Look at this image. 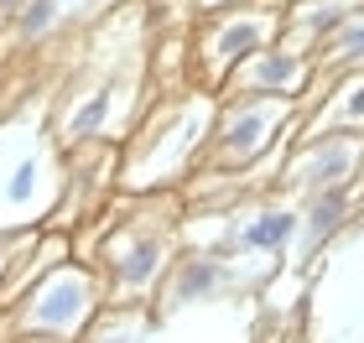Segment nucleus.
<instances>
[{
    "label": "nucleus",
    "instance_id": "3",
    "mask_svg": "<svg viewBox=\"0 0 364 343\" xmlns=\"http://www.w3.org/2000/svg\"><path fill=\"white\" fill-rule=\"evenodd\" d=\"M99 312H105V291H99L94 266H84V260H58L6 307L11 338H47V343H78Z\"/></svg>",
    "mask_w": 364,
    "mask_h": 343
},
{
    "label": "nucleus",
    "instance_id": "14",
    "mask_svg": "<svg viewBox=\"0 0 364 343\" xmlns=\"http://www.w3.org/2000/svg\"><path fill=\"white\" fill-rule=\"evenodd\" d=\"M151 328H156V312L146 302L141 307H105L78 343H146Z\"/></svg>",
    "mask_w": 364,
    "mask_h": 343
},
{
    "label": "nucleus",
    "instance_id": "15",
    "mask_svg": "<svg viewBox=\"0 0 364 343\" xmlns=\"http://www.w3.org/2000/svg\"><path fill=\"white\" fill-rule=\"evenodd\" d=\"M37 250V234L26 229H0V307H11L26 291V266L21 260Z\"/></svg>",
    "mask_w": 364,
    "mask_h": 343
},
{
    "label": "nucleus",
    "instance_id": "4",
    "mask_svg": "<svg viewBox=\"0 0 364 343\" xmlns=\"http://www.w3.org/2000/svg\"><path fill=\"white\" fill-rule=\"evenodd\" d=\"M296 99H219L203 151V177L219 172H245L276 146V136L296 130Z\"/></svg>",
    "mask_w": 364,
    "mask_h": 343
},
{
    "label": "nucleus",
    "instance_id": "13",
    "mask_svg": "<svg viewBox=\"0 0 364 343\" xmlns=\"http://www.w3.org/2000/svg\"><path fill=\"white\" fill-rule=\"evenodd\" d=\"M359 11H364V0H307V6L281 16V31H291V37H302V42H328V37H338ZM302 42H296V53H307Z\"/></svg>",
    "mask_w": 364,
    "mask_h": 343
},
{
    "label": "nucleus",
    "instance_id": "8",
    "mask_svg": "<svg viewBox=\"0 0 364 343\" xmlns=\"http://www.w3.org/2000/svg\"><path fill=\"white\" fill-rule=\"evenodd\" d=\"M318 73L307 53H296L291 42H271L266 53H255L250 62H240L224 78V99H296V89Z\"/></svg>",
    "mask_w": 364,
    "mask_h": 343
},
{
    "label": "nucleus",
    "instance_id": "16",
    "mask_svg": "<svg viewBox=\"0 0 364 343\" xmlns=\"http://www.w3.org/2000/svg\"><path fill=\"white\" fill-rule=\"evenodd\" d=\"M318 62H323V68H349V73L364 68V11L338 31V37H328V42H323V53L312 58V68H318Z\"/></svg>",
    "mask_w": 364,
    "mask_h": 343
},
{
    "label": "nucleus",
    "instance_id": "11",
    "mask_svg": "<svg viewBox=\"0 0 364 343\" xmlns=\"http://www.w3.org/2000/svg\"><path fill=\"white\" fill-rule=\"evenodd\" d=\"M296 214H302V219H296V239H291V250H296V260H312V255H318L343 224H349V214H354V187L318 192V198H307V208H296Z\"/></svg>",
    "mask_w": 364,
    "mask_h": 343
},
{
    "label": "nucleus",
    "instance_id": "2",
    "mask_svg": "<svg viewBox=\"0 0 364 343\" xmlns=\"http://www.w3.org/2000/svg\"><path fill=\"white\" fill-rule=\"evenodd\" d=\"M177 260V214L172 198H141V208L130 219L105 224V239L94 250V276L105 291V307H151L156 286L167 281Z\"/></svg>",
    "mask_w": 364,
    "mask_h": 343
},
{
    "label": "nucleus",
    "instance_id": "5",
    "mask_svg": "<svg viewBox=\"0 0 364 343\" xmlns=\"http://www.w3.org/2000/svg\"><path fill=\"white\" fill-rule=\"evenodd\" d=\"M271 42H281V11H229V16H213L198 37V89L219 94L224 78L250 62L255 53H266Z\"/></svg>",
    "mask_w": 364,
    "mask_h": 343
},
{
    "label": "nucleus",
    "instance_id": "12",
    "mask_svg": "<svg viewBox=\"0 0 364 343\" xmlns=\"http://www.w3.org/2000/svg\"><path fill=\"white\" fill-rule=\"evenodd\" d=\"M359 130H364V68L338 78V89L323 99V109L302 125V141H312V136H359Z\"/></svg>",
    "mask_w": 364,
    "mask_h": 343
},
{
    "label": "nucleus",
    "instance_id": "6",
    "mask_svg": "<svg viewBox=\"0 0 364 343\" xmlns=\"http://www.w3.org/2000/svg\"><path fill=\"white\" fill-rule=\"evenodd\" d=\"M136 104H141V68L136 73H109V78H99L89 94L73 99V109L58 120V141L68 146V151L94 146V141H114V136L130 130Z\"/></svg>",
    "mask_w": 364,
    "mask_h": 343
},
{
    "label": "nucleus",
    "instance_id": "18",
    "mask_svg": "<svg viewBox=\"0 0 364 343\" xmlns=\"http://www.w3.org/2000/svg\"><path fill=\"white\" fill-rule=\"evenodd\" d=\"M0 343H11V317H6V307H0Z\"/></svg>",
    "mask_w": 364,
    "mask_h": 343
},
{
    "label": "nucleus",
    "instance_id": "1",
    "mask_svg": "<svg viewBox=\"0 0 364 343\" xmlns=\"http://www.w3.org/2000/svg\"><path fill=\"white\" fill-rule=\"evenodd\" d=\"M213 114H219V94H208V89H188L177 99L156 104L146 114V125L130 136L125 156L114 161L120 187L136 192V198H156V192L177 187L188 177V167H198L208 151Z\"/></svg>",
    "mask_w": 364,
    "mask_h": 343
},
{
    "label": "nucleus",
    "instance_id": "19",
    "mask_svg": "<svg viewBox=\"0 0 364 343\" xmlns=\"http://www.w3.org/2000/svg\"><path fill=\"white\" fill-rule=\"evenodd\" d=\"M11 343H47V338H11Z\"/></svg>",
    "mask_w": 364,
    "mask_h": 343
},
{
    "label": "nucleus",
    "instance_id": "10",
    "mask_svg": "<svg viewBox=\"0 0 364 343\" xmlns=\"http://www.w3.org/2000/svg\"><path fill=\"white\" fill-rule=\"evenodd\" d=\"M296 208L287 203H266V208H255L250 219H245L240 229H229V239H224V260H235V255H281V250H291V239H296Z\"/></svg>",
    "mask_w": 364,
    "mask_h": 343
},
{
    "label": "nucleus",
    "instance_id": "9",
    "mask_svg": "<svg viewBox=\"0 0 364 343\" xmlns=\"http://www.w3.org/2000/svg\"><path fill=\"white\" fill-rule=\"evenodd\" d=\"M235 281H240V271L229 266L224 255L193 250V255H177V260H172L167 281L156 286V302H161V312H182V307H198V302L224 297Z\"/></svg>",
    "mask_w": 364,
    "mask_h": 343
},
{
    "label": "nucleus",
    "instance_id": "7",
    "mask_svg": "<svg viewBox=\"0 0 364 343\" xmlns=\"http://www.w3.org/2000/svg\"><path fill=\"white\" fill-rule=\"evenodd\" d=\"M359 167H364L359 136H312V141H296L291 161L281 167V187L318 198V192H333V187H354Z\"/></svg>",
    "mask_w": 364,
    "mask_h": 343
},
{
    "label": "nucleus",
    "instance_id": "17",
    "mask_svg": "<svg viewBox=\"0 0 364 343\" xmlns=\"http://www.w3.org/2000/svg\"><path fill=\"white\" fill-rule=\"evenodd\" d=\"M58 16H63L58 0H21V6H16V31H21L26 42H37L58 26Z\"/></svg>",
    "mask_w": 364,
    "mask_h": 343
}]
</instances>
